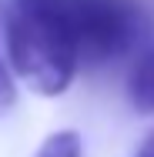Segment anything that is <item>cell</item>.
Here are the masks:
<instances>
[{
  "mask_svg": "<svg viewBox=\"0 0 154 157\" xmlns=\"http://www.w3.org/2000/svg\"><path fill=\"white\" fill-rule=\"evenodd\" d=\"M0 40L10 70L40 97H61L81 70L67 0H0Z\"/></svg>",
  "mask_w": 154,
  "mask_h": 157,
  "instance_id": "obj_1",
  "label": "cell"
},
{
  "mask_svg": "<svg viewBox=\"0 0 154 157\" xmlns=\"http://www.w3.org/2000/svg\"><path fill=\"white\" fill-rule=\"evenodd\" d=\"M77 33L81 63H107L127 54L141 33V7L134 0H67Z\"/></svg>",
  "mask_w": 154,
  "mask_h": 157,
  "instance_id": "obj_2",
  "label": "cell"
},
{
  "mask_svg": "<svg viewBox=\"0 0 154 157\" xmlns=\"http://www.w3.org/2000/svg\"><path fill=\"white\" fill-rule=\"evenodd\" d=\"M127 94H131V104L141 114H154V50H148L141 60L131 67Z\"/></svg>",
  "mask_w": 154,
  "mask_h": 157,
  "instance_id": "obj_3",
  "label": "cell"
},
{
  "mask_svg": "<svg viewBox=\"0 0 154 157\" xmlns=\"http://www.w3.org/2000/svg\"><path fill=\"white\" fill-rule=\"evenodd\" d=\"M37 157H84V140H81V134L77 130H54L44 144H40V151Z\"/></svg>",
  "mask_w": 154,
  "mask_h": 157,
  "instance_id": "obj_4",
  "label": "cell"
},
{
  "mask_svg": "<svg viewBox=\"0 0 154 157\" xmlns=\"http://www.w3.org/2000/svg\"><path fill=\"white\" fill-rule=\"evenodd\" d=\"M17 104V77L10 70V60L3 54V40H0V114H7Z\"/></svg>",
  "mask_w": 154,
  "mask_h": 157,
  "instance_id": "obj_5",
  "label": "cell"
},
{
  "mask_svg": "<svg viewBox=\"0 0 154 157\" xmlns=\"http://www.w3.org/2000/svg\"><path fill=\"white\" fill-rule=\"evenodd\" d=\"M134 157H154V134L144 137V144L137 147V154H134Z\"/></svg>",
  "mask_w": 154,
  "mask_h": 157,
  "instance_id": "obj_6",
  "label": "cell"
}]
</instances>
